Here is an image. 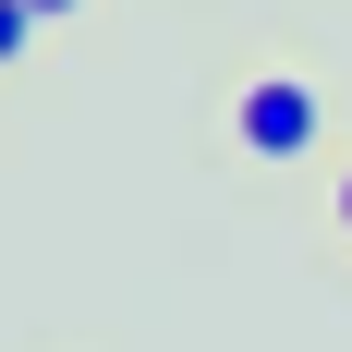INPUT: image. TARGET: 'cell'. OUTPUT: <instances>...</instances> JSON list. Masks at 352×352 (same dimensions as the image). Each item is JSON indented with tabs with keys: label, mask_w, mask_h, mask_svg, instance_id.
<instances>
[{
	"label": "cell",
	"mask_w": 352,
	"mask_h": 352,
	"mask_svg": "<svg viewBox=\"0 0 352 352\" xmlns=\"http://www.w3.org/2000/svg\"><path fill=\"white\" fill-rule=\"evenodd\" d=\"M231 146H243L255 170L316 158L328 146V85L316 73H243V85H231Z\"/></svg>",
	"instance_id": "obj_1"
},
{
	"label": "cell",
	"mask_w": 352,
	"mask_h": 352,
	"mask_svg": "<svg viewBox=\"0 0 352 352\" xmlns=\"http://www.w3.org/2000/svg\"><path fill=\"white\" fill-rule=\"evenodd\" d=\"M36 25H49L36 0H0V61H25V49H36Z\"/></svg>",
	"instance_id": "obj_2"
},
{
	"label": "cell",
	"mask_w": 352,
	"mask_h": 352,
	"mask_svg": "<svg viewBox=\"0 0 352 352\" xmlns=\"http://www.w3.org/2000/svg\"><path fill=\"white\" fill-rule=\"evenodd\" d=\"M328 207H340V231H352V158H340V195H328Z\"/></svg>",
	"instance_id": "obj_3"
},
{
	"label": "cell",
	"mask_w": 352,
	"mask_h": 352,
	"mask_svg": "<svg viewBox=\"0 0 352 352\" xmlns=\"http://www.w3.org/2000/svg\"><path fill=\"white\" fill-rule=\"evenodd\" d=\"M36 12H49V25H61V12H73V0H36Z\"/></svg>",
	"instance_id": "obj_4"
}]
</instances>
